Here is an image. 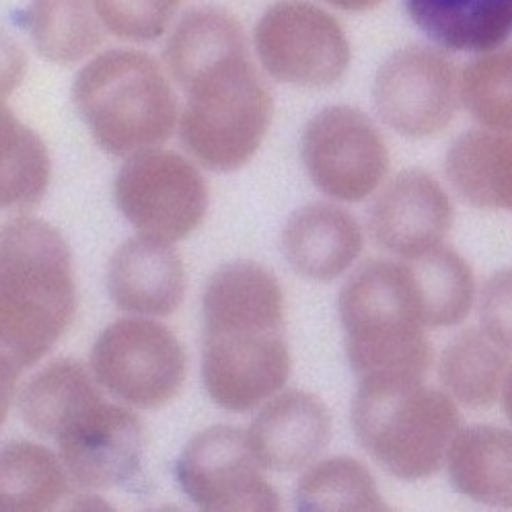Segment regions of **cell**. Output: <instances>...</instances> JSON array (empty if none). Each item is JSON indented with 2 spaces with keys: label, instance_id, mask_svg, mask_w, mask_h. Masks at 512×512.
Here are the masks:
<instances>
[{
  "label": "cell",
  "instance_id": "obj_8",
  "mask_svg": "<svg viewBox=\"0 0 512 512\" xmlns=\"http://www.w3.org/2000/svg\"><path fill=\"white\" fill-rule=\"evenodd\" d=\"M95 379L134 408H161L186 381V352L177 338L151 319L107 325L91 352Z\"/></svg>",
  "mask_w": 512,
  "mask_h": 512
},
{
  "label": "cell",
  "instance_id": "obj_4",
  "mask_svg": "<svg viewBox=\"0 0 512 512\" xmlns=\"http://www.w3.org/2000/svg\"><path fill=\"white\" fill-rule=\"evenodd\" d=\"M350 420L362 449L406 482L441 469L461 430L455 401L424 381L358 383Z\"/></svg>",
  "mask_w": 512,
  "mask_h": 512
},
{
  "label": "cell",
  "instance_id": "obj_10",
  "mask_svg": "<svg viewBox=\"0 0 512 512\" xmlns=\"http://www.w3.org/2000/svg\"><path fill=\"white\" fill-rule=\"evenodd\" d=\"M373 99L377 114L391 130L406 138L434 136L457 114V68L438 48H401L381 64Z\"/></svg>",
  "mask_w": 512,
  "mask_h": 512
},
{
  "label": "cell",
  "instance_id": "obj_17",
  "mask_svg": "<svg viewBox=\"0 0 512 512\" xmlns=\"http://www.w3.org/2000/svg\"><path fill=\"white\" fill-rule=\"evenodd\" d=\"M280 245L297 274L327 282L342 276L356 262L362 251V229L344 208L313 202L288 216Z\"/></svg>",
  "mask_w": 512,
  "mask_h": 512
},
{
  "label": "cell",
  "instance_id": "obj_32",
  "mask_svg": "<svg viewBox=\"0 0 512 512\" xmlns=\"http://www.w3.org/2000/svg\"><path fill=\"white\" fill-rule=\"evenodd\" d=\"M482 332L512 354V268L492 274L480 295Z\"/></svg>",
  "mask_w": 512,
  "mask_h": 512
},
{
  "label": "cell",
  "instance_id": "obj_19",
  "mask_svg": "<svg viewBox=\"0 0 512 512\" xmlns=\"http://www.w3.org/2000/svg\"><path fill=\"white\" fill-rule=\"evenodd\" d=\"M412 23L447 52L484 54L512 38V0H404Z\"/></svg>",
  "mask_w": 512,
  "mask_h": 512
},
{
  "label": "cell",
  "instance_id": "obj_1",
  "mask_svg": "<svg viewBox=\"0 0 512 512\" xmlns=\"http://www.w3.org/2000/svg\"><path fill=\"white\" fill-rule=\"evenodd\" d=\"M0 255L3 373L19 377L68 329L77 307L75 278L68 243L40 218H11Z\"/></svg>",
  "mask_w": 512,
  "mask_h": 512
},
{
  "label": "cell",
  "instance_id": "obj_34",
  "mask_svg": "<svg viewBox=\"0 0 512 512\" xmlns=\"http://www.w3.org/2000/svg\"><path fill=\"white\" fill-rule=\"evenodd\" d=\"M502 408H504V414L508 416V420L512 422V367L504 379V385H502Z\"/></svg>",
  "mask_w": 512,
  "mask_h": 512
},
{
  "label": "cell",
  "instance_id": "obj_5",
  "mask_svg": "<svg viewBox=\"0 0 512 512\" xmlns=\"http://www.w3.org/2000/svg\"><path fill=\"white\" fill-rule=\"evenodd\" d=\"M188 93L179 116V136L206 169L235 171L262 146L274 99L249 56L208 72Z\"/></svg>",
  "mask_w": 512,
  "mask_h": 512
},
{
  "label": "cell",
  "instance_id": "obj_35",
  "mask_svg": "<svg viewBox=\"0 0 512 512\" xmlns=\"http://www.w3.org/2000/svg\"><path fill=\"white\" fill-rule=\"evenodd\" d=\"M510 212H512V206H510Z\"/></svg>",
  "mask_w": 512,
  "mask_h": 512
},
{
  "label": "cell",
  "instance_id": "obj_12",
  "mask_svg": "<svg viewBox=\"0 0 512 512\" xmlns=\"http://www.w3.org/2000/svg\"><path fill=\"white\" fill-rule=\"evenodd\" d=\"M288 375L290 352L282 332H202V377L216 406L249 412L278 393Z\"/></svg>",
  "mask_w": 512,
  "mask_h": 512
},
{
  "label": "cell",
  "instance_id": "obj_11",
  "mask_svg": "<svg viewBox=\"0 0 512 512\" xmlns=\"http://www.w3.org/2000/svg\"><path fill=\"white\" fill-rule=\"evenodd\" d=\"M262 469L247 432L212 426L181 451L175 478L184 494L204 510H278V494Z\"/></svg>",
  "mask_w": 512,
  "mask_h": 512
},
{
  "label": "cell",
  "instance_id": "obj_3",
  "mask_svg": "<svg viewBox=\"0 0 512 512\" xmlns=\"http://www.w3.org/2000/svg\"><path fill=\"white\" fill-rule=\"evenodd\" d=\"M72 101L97 146L130 159L159 149L177 124V101L161 66L138 50H107L89 60Z\"/></svg>",
  "mask_w": 512,
  "mask_h": 512
},
{
  "label": "cell",
  "instance_id": "obj_22",
  "mask_svg": "<svg viewBox=\"0 0 512 512\" xmlns=\"http://www.w3.org/2000/svg\"><path fill=\"white\" fill-rule=\"evenodd\" d=\"M445 173L463 202L482 210H508L512 134L486 128L461 134L447 153Z\"/></svg>",
  "mask_w": 512,
  "mask_h": 512
},
{
  "label": "cell",
  "instance_id": "obj_24",
  "mask_svg": "<svg viewBox=\"0 0 512 512\" xmlns=\"http://www.w3.org/2000/svg\"><path fill=\"white\" fill-rule=\"evenodd\" d=\"M17 25L42 58L62 66L89 58L105 31L93 0H27Z\"/></svg>",
  "mask_w": 512,
  "mask_h": 512
},
{
  "label": "cell",
  "instance_id": "obj_16",
  "mask_svg": "<svg viewBox=\"0 0 512 512\" xmlns=\"http://www.w3.org/2000/svg\"><path fill=\"white\" fill-rule=\"evenodd\" d=\"M114 305L134 315L165 317L186 295V270L171 243L140 235L120 245L107 266Z\"/></svg>",
  "mask_w": 512,
  "mask_h": 512
},
{
  "label": "cell",
  "instance_id": "obj_13",
  "mask_svg": "<svg viewBox=\"0 0 512 512\" xmlns=\"http://www.w3.org/2000/svg\"><path fill=\"white\" fill-rule=\"evenodd\" d=\"M66 473L81 488L112 490L130 484L142 465V420L120 406L99 401L58 441Z\"/></svg>",
  "mask_w": 512,
  "mask_h": 512
},
{
  "label": "cell",
  "instance_id": "obj_6",
  "mask_svg": "<svg viewBox=\"0 0 512 512\" xmlns=\"http://www.w3.org/2000/svg\"><path fill=\"white\" fill-rule=\"evenodd\" d=\"M253 46L268 75L284 85L327 89L350 66V42L338 19L309 0H278L253 31Z\"/></svg>",
  "mask_w": 512,
  "mask_h": 512
},
{
  "label": "cell",
  "instance_id": "obj_15",
  "mask_svg": "<svg viewBox=\"0 0 512 512\" xmlns=\"http://www.w3.org/2000/svg\"><path fill=\"white\" fill-rule=\"evenodd\" d=\"M332 436L323 401L307 391H284L253 418L247 438L264 469L299 471L313 463Z\"/></svg>",
  "mask_w": 512,
  "mask_h": 512
},
{
  "label": "cell",
  "instance_id": "obj_33",
  "mask_svg": "<svg viewBox=\"0 0 512 512\" xmlns=\"http://www.w3.org/2000/svg\"><path fill=\"white\" fill-rule=\"evenodd\" d=\"M327 5H332L340 11H348V13H364L371 11L375 7H379L383 0H325Z\"/></svg>",
  "mask_w": 512,
  "mask_h": 512
},
{
  "label": "cell",
  "instance_id": "obj_18",
  "mask_svg": "<svg viewBox=\"0 0 512 512\" xmlns=\"http://www.w3.org/2000/svg\"><path fill=\"white\" fill-rule=\"evenodd\" d=\"M204 332L233 327L282 329L284 295L276 276L253 262L218 268L202 299Z\"/></svg>",
  "mask_w": 512,
  "mask_h": 512
},
{
  "label": "cell",
  "instance_id": "obj_9",
  "mask_svg": "<svg viewBox=\"0 0 512 512\" xmlns=\"http://www.w3.org/2000/svg\"><path fill=\"white\" fill-rule=\"evenodd\" d=\"M301 157L313 184L340 202L369 198L389 171V151L379 128L348 105L325 107L309 120Z\"/></svg>",
  "mask_w": 512,
  "mask_h": 512
},
{
  "label": "cell",
  "instance_id": "obj_31",
  "mask_svg": "<svg viewBox=\"0 0 512 512\" xmlns=\"http://www.w3.org/2000/svg\"><path fill=\"white\" fill-rule=\"evenodd\" d=\"M184 0H93L103 27L128 42H155Z\"/></svg>",
  "mask_w": 512,
  "mask_h": 512
},
{
  "label": "cell",
  "instance_id": "obj_29",
  "mask_svg": "<svg viewBox=\"0 0 512 512\" xmlns=\"http://www.w3.org/2000/svg\"><path fill=\"white\" fill-rule=\"evenodd\" d=\"M459 97L482 128L512 134V46L471 60L459 75Z\"/></svg>",
  "mask_w": 512,
  "mask_h": 512
},
{
  "label": "cell",
  "instance_id": "obj_7",
  "mask_svg": "<svg viewBox=\"0 0 512 512\" xmlns=\"http://www.w3.org/2000/svg\"><path fill=\"white\" fill-rule=\"evenodd\" d=\"M114 200L140 235L175 243L202 225L208 186L188 159L153 149L126 159L114 181Z\"/></svg>",
  "mask_w": 512,
  "mask_h": 512
},
{
  "label": "cell",
  "instance_id": "obj_25",
  "mask_svg": "<svg viewBox=\"0 0 512 512\" xmlns=\"http://www.w3.org/2000/svg\"><path fill=\"white\" fill-rule=\"evenodd\" d=\"M508 371L510 352L475 327L455 336L438 362V377L445 389L467 408L492 406Z\"/></svg>",
  "mask_w": 512,
  "mask_h": 512
},
{
  "label": "cell",
  "instance_id": "obj_23",
  "mask_svg": "<svg viewBox=\"0 0 512 512\" xmlns=\"http://www.w3.org/2000/svg\"><path fill=\"white\" fill-rule=\"evenodd\" d=\"M99 401L103 397L83 364L60 358L25 385L19 412L31 430L60 441L62 434Z\"/></svg>",
  "mask_w": 512,
  "mask_h": 512
},
{
  "label": "cell",
  "instance_id": "obj_20",
  "mask_svg": "<svg viewBox=\"0 0 512 512\" xmlns=\"http://www.w3.org/2000/svg\"><path fill=\"white\" fill-rule=\"evenodd\" d=\"M243 56L249 54L241 23L231 13L214 7L188 11L165 44V64L184 91L218 66Z\"/></svg>",
  "mask_w": 512,
  "mask_h": 512
},
{
  "label": "cell",
  "instance_id": "obj_26",
  "mask_svg": "<svg viewBox=\"0 0 512 512\" xmlns=\"http://www.w3.org/2000/svg\"><path fill=\"white\" fill-rule=\"evenodd\" d=\"M422 303L426 327L459 325L471 311L475 278L459 253L436 247L408 260Z\"/></svg>",
  "mask_w": 512,
  "mask_h": 512
},
{
  "label": "cell",
  "instance_id": "obj_28",
  "mask_svg": "<svg viewBox=\"0 0 512 512\" xmlns=\"http://www.w3.org/2000/svg\"><path fill=\"white\" fill-rule=\"evenodd\" d=\"M299 510H383L385 502L371 471L352 457L313 465L295 490Z\"/></svg>",
  "mask_w": 512,
  "mask_h": 512
},
{
  "label": "cell",
  "instance_id": "obj_14",
  "mask_svg": "<svg viewBox=\"0 0 512 512\" xmlns=\"http://www.w3.org/2000/svg\"><path fill=\"white\" fill-rule=\"evenodd\" d=\"M453 225V206L438 181L420 169L401 171L377 196L369 229L375 241L404 260L441 247Z\"/></svg>",
  "mask_w": 512,
  "mask_h": 512
},
{
  "label": "cell",
  "instance_id": "obj_30",
  "mask_svg": "<svg viewBox=\"0 0 512 512\" xmlns=\"http://www.w3.org/2000/svg\"><path fill=\"white\" fill-rule=\"evenodd\" d=\"M50 157L44 142L3 109V206L27 210L46 194Z\"/></svg>",
  "mask_w": 512,
  "mask_h": 512
},
{
  "label": "cell",
  "instance_id": "obj_27",
  "mask_svg": "<svg viewBox=\"0 0 512 512\" xmlns=\"http://www.w3.org/2000/svg\"><path fill=\"white\" fill-rule=\"evenodd\" d=\"M66 469L56 455L29 441H13L3 451L0 506L3 510H48L66 494Z\"/></svg>",
  "mask_w": 512,
  "mask_h": 512
},
{
  "label": "cell",
  "instance_id": "obj_21",
  "mask_svg": "<svg viewBox=\"0 0 512 512\" xmlns=\"http://www.w3.org/2000/svg\"><path fill=\"white\" fill-rule=\"evenodd\" d=\"M447 467L453 486L465 498L512 508V430L490 424L461 428Z\"/></svg>",
  "mask_w": 512,
  "mask_h": 512
},
{
  "label": "cell",
  "instance_id": "obj_2",
  "mask_svg": "<svg viewBox=\"0 0 512 512\" xmlns=\"http://www.w3.org/2000/svg\"><path fill=\"white\" fill-rule=\"evenodd\" d=\"M346 356L358 383L424 381L432 344L408 262L371 260L340 292Z\"/></svg>",
  "mask_w": 512,
  "mask_h": 512
}]
</instances>
